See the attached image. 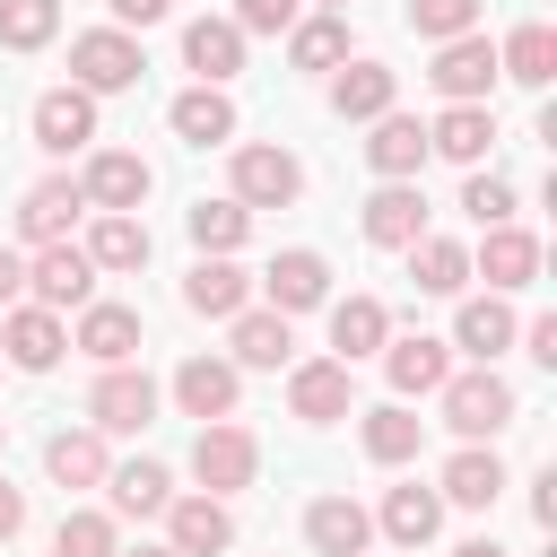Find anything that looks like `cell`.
Returning a JSON list of instances; mask_svg holds the SVG:
<instances>
[{"mask_svg":"<svg viewBox=\"0 0 557 557\" xmlns=\"http://www.w3.org/2000/svg\"><path fill=\"white\" fill-rule=\"evenodd\" d=\"M444 426L461 435V444H487V435H505L513 426V383L496 374V366H479V374H444Z\"/></svg>","mask_w":557,"mask_h":557,"instance_id":"1","label":"cell"},{"mask_svg":"<svg viewBox=\"0 0 557 557\" xmlns=\"http://www.w3.org/2000/svg\"><path fill=\"white\" fill-rule=\"evenodd\" d=\"M252 470H261V444H252L235 418L200 426V444H191V479H200L209 496H235V487H252Z\"/></svg>","mask_w":557,"mask_h":557,"instance_id":"2","label":"cell"},{"mask_svg":"<svg viewBox=\"0 0 557 557\" xmlns=\"http://www.w3.org/2000/svg\"><path fill=\"white\" fill-rule=\"evenodd\" d=\"M139 44L122 35V26H96V35H78L70 44V78L87 87V96H113V87H139Z\"/></svg>","mask_w":557,"mask_h":557,"instance_id":"3","label":"cell"},{"mask_svg":"<svg viewBox=\"0 0 557 557\" xmlns=\"http://www.w3.org/2000/svg\"><path fill=\"white\" fill-rule=\"evenodd\" d=\"M26 287H35V305H44V313L96 305V261H87L78 244H35V261H26Z\"/></svg>","mask_w":557,"mask_h":557,"instance_id":"4","label":"cell"},{"mask_svg":"<svg viewBox=\"0 0 557 557\" xmlns=\"http://www.w3.org/2000/svg\"><path fill=\"white\" fill-rule=\"evenodd\" d=\"M87 418H96V435H139L157 418V383L139 366H104L96 392H87Z\"/></svg>","mask_w":557,"mask_h":557,"instance_id":"5","label":"cell"},{"mask_svg":"<svg viewBox=\"0 0 557 557\" xmlns=\"http://www.w3.org/2000/svg\"><path fill=\"white\" fill-rule=\"evenodd\" d=\"M435 87H444V104H487V87H496V44L487 35H453V44H435V70H426Z\"/></svg>","mask_w":557,"mask_h":557,"instance_id":"6","label":"cell"},{"mask_svg":"<svg viewBox=\"0 0 557 557\" xmlns=\"http://www.w3.org/2000/svg\"><path fill=\"white\" fill-rule=\"evenodd\" d=\"M305 191V165L287 157V148H235V191L226 200H244V209H287Z\"/></svg>","mask_w":557,"mask_h":557,"instance_id":"7","label":"cell"},{"mask_svg":"<svg viewBox=\"0 0 557 557\" xmlns=\"http://www.w3.org/2000/svg\"><path fill=\"white\" fill-rule=\"evenodd\" d=\"M165 548H174V557H218V548H235L226 496H174V505H165Z\"/></svg>","mask_w":557,"mask_h":557,"instance_id":"8","label":"cell"},{"mask_svg":"<svg viewBox=\"0 0 557 557\" xmlns=\"http://www.w3.org/2000/svg\"><path fill=\"white\" fill-rule=\"evenodd\" d=\"M87 139H96V96H87V87H44V96H35V148L70 157V148H87Z\"/></svg>","mask_w":557,"mask_h":557,"instance_id":"9","label":"cell"},{"mask_svg":"<svg viewBox=\"0 0 557 557\" xmlns=\"http://www.w3.org/2000/svg\"><path fill=\"white\" fill-rule=\"evenodd\" d=\"M78 191H87V209H96V218H131V209L148 200V165H139L131 148H104V157L78 174Z\"/></svg>","mask_w":557,"mask_h":557,"instance_id":"10","label":"cell"},{"mask_svg":"<svg viewBox=\"0 0 557 557\" xmlns=\"http://www.w3.org/2000/svg\"><path fill=\"white\" fill-rule=\"evenodd\" d=\"M383 374H392V392H400V400H426V392H444V374H453V348H444V339H426V331H409V339H383Z\"/></svg>","mask_w":557,"mask_h":557,"instance_id":"11","label":"cell"},{"mask_svg":"<svg viewBox=\"0 0 557 557\" xmlns=\"http://www.w3.org/2000/svg\"><path fill=\"white\" fill-rule=\"evenodd\" d=\"M261 287H270V313H313V305L331 296V261L296 244V252H278V261L261 270Z\"/></svg>","mask_w":557,"mask_h":557,"instance_id":"12","label":"cell"},{"mask_svg":"<svg viewBox=\"0 0 557 557\" xmlns=\"http://www.w3.org/2000/svg\"><path fill=\"white\" fill-rule=\"evenodd\" d=\"M0 348H9V366H26V374H52V366H61V348H70V331H61V313H44V305H17V313L0 322Z\"/></svg>","mask_w":557,"mask_h":557,"instance_id":"13","label":"cell"},{"mask_svg":"<svg viewBox=\"0 0 557 557\" xmlns=\"http://www.w3.org/2000/svg\"><path fill=\"white\" fill-rule=\"evenodd\" d=\"M174 400H183V418H200V426L235 418V366H226V357H183V366H174Z\"/></svg>","mask_w":557,"mask_h":557,"instance_id":"14","label":"cell"},{"mask_svg":"<svg viewBox=\"0 0 557 557\" xmlns=\"http://www.w3.org/2000/svg\"><path fill=\"white\" fill-rule=\"evenodd\" d=\"M183 61L200 70V87H226L244 70V26L235 17H191L183 26Z\"/></svg>","mask_w":557,"mask_h":557,"instance_id":"15","label":"cell"},{"mask_svg":"<svg viewBox=\"0 0 557 557\" xmlns=\"http://www.w3.org/2000/svg\"><path fill=\"white\" fill-rule=\"evenodd\" d=\"M487 139H496V113H487V104H444V113L426 122V157H453V165H470V174H479Z\"/></svg>","mask_w":557,"mask_h":557,"instance_id":"16","label":"cell"},{"mask_svg":"<svg viewBox=\"0 0 557 557\" xmlns=\"http://www.w3.org/2000/svg\"><path fill=\"white\" fill-rule=\"evenodd\" d=\"M305 540H313L322 557H366L374 513H366V505H348V496H313V505H305Z\"/></svg>","mask_w":557,"mask_h":557,"instance_id":"17","label":"cell"},{"mask_svg":"<svg viewBox=\"0 0 557 557\" xmlns=\"http://www.w3.org/2000/svg\"><path fill=\"white\" fill-rule=\"evenodd\" d=\"M87 209V191L70 183V174H52V183H35L26 191V209H17V235L26 244H70V218Z\"/></svg>","mask_w":557,"mask_h":557,"instance_id":"18","label":"cell"},{"mask_svg":"<svg viewBox=\"0 0 557 557\" xmlns=\"http://www.w3.org/2000/svg\"><path fill=\"white\" fill-rule=\"evenodd\" d=\"M426 235V200L409 191V183H383L374 200H366V244H383V252H409Z\"/></svg>","mask_w":557,"mask_h":557,"instance_id":"19","label":"cell"},{"mask_svg":"<svg viewBox=\"0 0 557 557\" xmlns=\"http://www.w3.org/2000/svg\"><path fill=\"white\" fill-rule=\"evenodd\" d=\"M244 296H252V278H244L226 252H200V261H191V278H183V305H191V313H218V322H235V313H244Z\"/></svg>","mask_w":557,"mask_h":557,"instance_id":"20","label":"cell"},{"mask_svg":"<svg viewBox=\"0 0 557 557\" xmlns=\"http://www.w3.org/2000/svg\"><path fill=\"white\" fill-rule=\"evenodd\" d=\"M70 348H87L96 366H131L139 357V313L131 305H78V339Z\"/></svg>","mask_w":557,"mask_h":557,"instance_id":"21","label":"cell"},{"mask_svg":"<svg viewBox=\"0 0 557 557\" xmlns=\"http://www.w3.org/2000/svg\"><path fill=\"white\" fill-rule=\"evenodd\" d=\"M287 409H296V418H313V426L348 418V366H339V357L296 366V374H287Z\"/></svg>","mask_w":557,"mask_h":557,"instance_id":"22","label":"cell"},{"mask_svg":"<svg viewBox=\"0 0 557 557\" xmlns=\"http://www.w3.org/2000/svg\"><path fill=\"white\" fill-rule=\"evenodd\" d=\"M392 87H400V78H392L383 61H348V70L331 78V113H339V122H383V113H392Z\"/></svg>","mask_w":557,"mask_h":557,"instance_id":"23","label":"cell"},{"mask_svg":"<svg viewBox=\"0 0 557 557\" xmlns=\"http://www.w3.org/2000/svg\"><path fill=\"white\" fill-rule=\"evenodd\" d=\"M366 165H374L383 183H409V174L426 165V122H409V113H383V122H374V139H366Z\"/></svg>","mask_w":557,"mask_h":557,"instance_id":"24","label":"cell"},{"mask_svg":"<svg viewBox=\"0 0 557 557\" xmlns=\"http://www.w3.org/2000/svg\"><path fill=\"white\" fill-rule=\"evenodd\" d=\"M444 505H496L505 496V461L487 453V444H461L453 461H444V487H435Z\"/></svg>","mask_w":557,"mask_h":557,"instance_id":"25","label":"cell"},{"mask_svg":"<svg viewBox=\"0 0 557 557\" xmlns=\"http://www.w3.org/2000/svg\"><path fill=\"white\" fill-rule=\"evenodd\" d=\"M174 139H191V148H218V139H235V104H226V87H191V96H174Z\"/></svg>","mask_w":557,"mask_h":557,"instance_id":"26","label":"cell"},{"mask_svg":"<svg viewBox=\"0 0 557 557\" xmlns=\"http://www.w3.org/2000/svg\"><path fill=\"white\" fill-rule=\"evenodd\" d=\"M383 339H392V313H383L374 296H348V305H331V348H339V366L374 357Z\"/></svg>","mask_w":557,"mask_h":557,"instance_id":"27","label":"cell"},{"mask_svg":"<svg viewBox=\"0 0 557 557\" xmlns=\"http://www.w3.org/2000/svg\"><path fill=\"white\" fill-rule=\"evenodd\" d=\"M383 531H392L400 548H426V540L444 531V496H435V487H418V479H409V487H392V496H383Z\"/></svg>","mask_w":557,"mask_h":557,"instance_id":"28","label":"cell"},{"mask_svg":"<svg viewBox=\"0 0 557 557\" xmlns=\"http://www.w3.org/2000/svg\"><path fill=\"white\" fill-rule=\"evenodd\" d=\"M496 78L548 87V78H557V35H548V26H513V35L496 44Z\"/></svg>","mask_w":557,"mask_h":557,"instance_id":"29","label":"cell"},{"mask_svg":"<svg viewBox=\"0 0 557 557\" xmlns=\"http://www.w3.org/2000/svg\"><path fill=\"white\" fill-rule=\"evenodd\" d=\"M409 278H418V296H461L470 252H461L453 235H418V244H409Z\"/></svg>","mask_w":557,"mask_h":557,"instance_id":"30","label":"cell"},{"mask_svg":"<svg viewBox=\"0 0 557 557\" xmlns=\"http://www.w3.org/2000/svg\"><path fill=\"white\" fill-rule=\"evenodd\" d=\"M513 331H522V322H513V313H505L496 296H470V305L453 313V348H470L479 366H487L496 348H513Z\"/></svg>","mask_w":557,"mask_h":557,"instance_id":"31","label":"cell"},{"mask_svg":"<svg viewBox=\"0 0 557 557\" xmlns=\"http://www.w3.org/2000/svg\"><path fill=\"white\" fill-rule=\"evenodd\" d=\"M479 270H487V287H531V270H540V244H531L522 226H487V244H479Z\"/></svg>","mask_w":557,"mask_h":557,"instance_id":"32","label":"cell"},{"mask_svg":"<svg viewBox=\"0 0 557 557\" xmlns=\"http://www.w3.org/2000/svg\"><path fill=\"white\" fill-rule=\"evenodd\" d=\"M366 453L374 461H418V435H426V418H409V400H383V409H366Z\"/></svg>","mask_w":557,"mask_h":557,"instance_id":"33","label":"cell"},{"mask_svg":"<svg viewBox=\"0 0 557 557\" xmlns=\"http://www.w3.org/2000/svg\"><path fill=\"white\" fill-rule=\"evenodd\" d=\"M44 470H52L61 487H104L113 461H104V435H70V426H61V435L44 444Z\"/></svg>","mask_w":557,"mask_h":557,"instance_id":"34","label":"cell"},{"mask_svg":"<svg viewBox=\"0 0 557 557\" xmlns=\"http://www.w3.org/2000/svg\"><path fill=\"white\" fill-rule=\"evenodd\" d=\"M104 487H113V513H165L174 505L165 461H122V470H104Z\"/></svg>","mask_w":557,"mask_h":557,"instance_id":"35","label":"cell"},{"mask_svg":"<svg viewBox=\"0 0 557 557\" xmlns=\"http://www.w3.org/2000/svg\"><path fill=\"white\" fill-rule=\"evenodd\" d=\"M287 61L296 70H339L348 61V17H296L287 26Z\"/></svg>","mask_w":557,"mask_h":557,"instance_id":"36","label":"cell"},{"mask_svg":"<svg viewBox=\"0 0 557 557\" xmlns=\"http://www.w3.org/2000/svg\"><path fill=\"white\" fill-rule=\"evenodd\" d=\"M78 252H87L96 270H139V261H148V226H139V218H96Z\"/></svg>","mask_w":557,"mask_h":557,"instance_id":"37","label":"cell"},{"mask_svg":"<svg viewBox=\"0 0 557 557\" xmlns=\"http://www.w3.org/2000/svg\"><path fill=\"white\" fill-rule=\"evenodd\" d=\"M252 235V209L244 200H191V244L200 252H235Z\"/></svg>","mask_w":557,"mask_h":557,"instance_id":"38","label":"cell"},{"mask_svg":"<svg viewBox=\"0 0 557 557\" xmlns=\"http://www.w3.org/2000/svg\"><path fill=\"white\" fill-rule=\"evenodd\" d=\"M287 313H235V366H287Z\"/></svg>","mask_w":557,"mask_h":557,"instance_id":"39","label":"cell"},{"mask_svg":"<svg viewBox=\"0 0 557 557\" xmlns=\"http://www.w3.org/2000/svg\"><path fill=\"white\" fill-rule=\"evenodd\" d=\"M52 26H61V0H0V44H9V52L52 44Z\"/></svg>","mask_w":557,"mask_h":557,"instance_id":"40","label":"cell"},{"mask_svg":"<svg viewBox=\"0 0 557 557\" xmlns=\"http://www.w3.org/2000/svg\"><path fill=\"white\" fill-rule=\"evenodd\" d=\"M52 557H122V540H113V513H61V531H52Z\"/></svg>","mask_w":557,"mask_h":557,"instance_id":"41","label":"cell"},{"mask_svg":"<svg viewBox=\"0 0 557 557\" xmlns=\"http://www.w3.org/2000/svg\"><path fill=\"white\" fill-rule=\"evenodd\" d=\"M409 26L426 44H453V35H479V0H409Z\"/></svg>","mask_w":557,"mask_h":557,"instance_id":"42","label":"cell"},{"mask_svg":"<svg viewBox=\"0 0 557 557\" xmlns=\"http://www.w3.org/2000/svg\"><path fill=\"white\" fill-rule=\"evenodd\" d=\"M461 209H470L479 226H505V218H513V183H505V174H470V183H461Z\"/></svg>","mask_w":557,"mask_h":557,"instance_id":"43","label":"cell"},{"mask_svg":"<svg viewBox=\"0 0 557 557\" xmlns=\"http://www.w3.org/2000/svg\"><path fill=\"white\" fill-rule=\"evenodd\" d=\"M296 9H305V0H235V26H244V35H287Z\"/></svg>","mask_w":557,"mask_h":557,"instance_id":"44","label":"cell"},{"mask_svg":"<svg viewBox=\"0 0 557 557\" xmlns=\"http://www.w3.org/2000/svg\"><path fill=\"white\" fill-rule=\"evenodd\" d=\"M104 9H113V17H122V26H157V17H165V9H174V0H104Z\"/></svg>","mask_w":557,"mask_h":557,"instance_id":"45","label":"cell"},{"mask_svg":"<svg viewBox=\"0 0 557 557\" xmlns=\"http://www.w3.org/2000/svg\"><path fill=\"white\" fill-rule=\"evenodd\" d=\"M17 531H26V496H17V487H9V479H0V548H9V540H17Z\"/></svg>","mask_w":557,"mask_h":557,"instance_id":"46","label":"cell"},{"mask_svg":"<svg viewBox=\"0 0 557 557\" xmlns=\"http://www.w3.org/2000/svg\"><path fill=\"white\" fill-rule=\"evenodd\" d=\"M522 339H531V357H540V366H557V313H540Z\"/></svg>","mask_w":557,"mask_h":557,"instance_id":"47","label":"cell"},{"mask_svg":"<svg viewBox=\"0 0 557 557\" xmlns=\"http://www.w3.org/2000/svg\"><path fill=\"white\" fill-rule=\"evenodd\" d=\"M531 513L557 531V470H540V487H531Z\"/></svg>","mask_w":557,"mask_h":557,"instance_id":"48","label":"cell"},{"mask_svg":"<svg viewBox=\"0 0 557 557\" xmlns=\"http://www.w3.org/2000/svg\"><path fill=\"white\" fill-rule=\"evenodd\" d=\"M17 287H26V261H17V252H9V244H0V305H9V296H17Z\"/></svg>","mask_w":557,"mask_h":557,"instance_id":"49","label":"cell"},{"mask_svg":"<svg viewBox=\"0 0 557 557\" xmlns=\"http://www.w3.org/2000/svg\"><path fill=\"white\" fill-rule=\"evenodd\" d=\"M453 557H505V548H496V540H461Z\"/></svg>","mask_w":557,"mask_h":557,"instance_id":"50","label":"cell"},{"mask_svg":"<svg viewBox=\"0 0 557 557\" xmlns=\"http://www.w3.org/2000/svg\"><path fill=\"white\" fill-rule=\"evenodd\" d=\"M131 557H174V548H131Z\"/></svg>","mask_w":557,"mask_h":557,"instance_id":"51","label":"cell"},{"mask_svg":"<svg viewBox=\"0 0 557 557\" xmlns=\"http://www.w3.org/2000/svg\"><path fill=\"white\" fill-rule=\"evenodd\" d=\"M322 9H348V0H322Z\"/></svg>","mask_w":557,"mask_h":557,"instance_id":"52","label":"cell"},{"mask_svg":"<svg viewBox=\"0 0 557 557\" xmlns=\"http://www.w3.org/2000/svg\"><path fill=\"white\" fill-rule=\"evenodd\" d=\"M0 444H9V418H0Z\"/></svg>","mask_w":557,"mask_h":557,"instance_id":"53","label":"cell"}]
</instances>
